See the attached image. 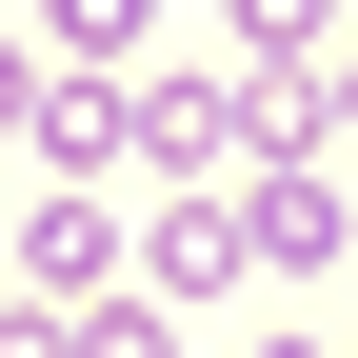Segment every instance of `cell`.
<instances>
[{"label":"cell","instance_id":"cell-6","mask_svg":"<svg viewBox=\"0 0 358 358\" xmlns=\"http://www.w3.org/2000/svg\"><path fill=\"white\" fill-rule=\"evenodd\" d=\"M80 358H179V299H100V319H80Z\"/></svg>","mask_w":358,"mask_h":358},{"label":"cell","instance_id":"cell-7","mask_svg":"<svg viewBox=\"0 0 358 358\" xmlns=\"http://www.w3.org/2000/svg\"><path fill=\"white\" fill-rule=\"evenodd\" d=\"M299 40H319V0H239V60H259V80H279Z\"/></svg>","mask_w":358,"mask_h":358},{"label":"cell","instance_id":"cell-1","mask_svg":"<svg viewBox=\"0 0 358 358\" xmlns=\"http://www.w3.org/2000/svg\"><path fill=\"white\" fill-rule=\"evenodd\" d=\"M20 299H60V319H100V299H120V219L80 199V179L20 219Z\"/></svg>","mask_w":358,"mask_h":358},{"label":"cell","instance_id":"cell-3","mask_svg":"<svg viewBox=\"0 0 358 358\" xmlns=\"http://www.w3.org/2000/svg\"><path fill=\"white\" fill-rule=\"evenodd\" d=\"M140 159H179V179L239 159V100H219V80H159V100H140Z\"/></svg>","mask_w":358,"mask_h":358},{"label":"cell","instance_id":"cell-9","mask_svg":"<svg viewBox=\"0 0 358 358\" xmlns=\"http://www.w3.org/2000/svg\"><path fill=\"white\" fill-rule=\"evenodd\" d=\"M0 120H40V60H20V40H0Z\"/></svg>","mask_w":358,"mask_h":358},{"label":"cell","instance_id":"cell-2","mask_svg":"<svg viewBox=\"0 0 358 358\" xmlns=\"http://www.w3.org/2000/svg\"><path fill=\"white\" fill-rule=\"evenodd\" d=\"M338 239H358V199H338V179H299V159H279V179L239 199V259H279V279H319Z\"/></svg>","mask_w":358,"mask_h":358},{"label":"cell","instance_id":"cell-5","mask_svg":"<svg viewBox=\"0 0 358 358\" xmlns=\"http://www.w3.org/2000/svg\"><path fill=\"white\" fill-rule=\"evenodd\" d=\"M219 279H239V199H179L159 219V299H219Z\"/></svg>","mask_w":358,"mask_h":358},{"label":"cell","instance_id":"cell-8","mask_svg":"<svg viewBox=\"0 0 358 358\" xmlns=\"http://www.w3.org/2000/svg\"><path fill=\"white\" fill-rule=\"evenodd\" d=\"M0 358H80V319L60 299H0Z\"/></svg>","mask_w":358,"mask_h":358},{"label":"cell","instance_id":"cell-11","mask_svg":"<svg viewBox=\"0 0 358 358\" xmlns=\"http://www.w3.org/2000/svg\"><path fill=\"white\" fill-rule=\"evenodd\" d=\"M338 120H358V80H338Z\"/></svg>","mask_w":358,"mask_h":358},{"label":"cell","instance_id":"cell-10","mask_svg":"<svg viewBox=\"0 0 358 358\" xmlns=\"http://www.w3.org/2000/svg\"><path fill=\"white\" fill-rule=\"evenodd\" d=\"M239 358H319V338H239Z\"/></svg>","mask_w":358,"mask_h":358},{"label":"cell","instance_id":"cell-4","mask_svg":"<svg viewBox=\"0 0 358 358\" xmlns=\"http://www.w3.org/2000/svg\"><path fill=\"white\" fill-rule=\"evenodd\" d=\"M140 20H159V0H40V60L100 80V60H140Z\"/></svg>","mask_w":358,"mask_h":358}]
</instances>
